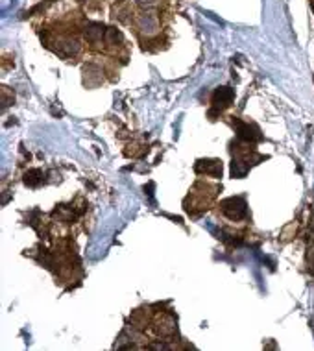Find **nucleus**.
<instances>
[{
  "mask_svg": "<svg viewBox=\"0 0 314 351\" xmlns=\"http://www.w3.org/2000/svg\"><path fill=\"white\" fill-rule=\"evenodd\" d=\"M220 209L224 212V217L229 220H242L248 215V205H246L244 198H227L220 203Z\"/></svg>",
  "mask_w": 314,
  "mask_h": 351,
  "instance_id": "1",
  "label": "nucleus"
},
{
  "mask_svg": "<svg viewBox=\"0 0 314 351\" xmlns=\"http://www.w3.org/2000/svg\"><path fill=\"white\" fill-rule=\"evenodd\" d=\"M235 98V91L231 87H218L217 91L212 92V107L214 109L211 111V116H214L218 111L226 109L231 102Z\"/></svg>",
  "mask_w": 314,
  "mask_h": 351,
  "instance_id": "2",
  "label": "nucleus"
},
{
  "mask_svg": "<svg viewBox=\"0 0 314 351\" xmlns=\"http://www.w3.org/2000/svg\"><path fill=\"white\" fill-rule=\"evenodd\" d=\"M196 172L212 176V178H222V161H218V159H200L196 163Z\"/></svg>",
  "mask_w": 314,
  "mask_h": 351,
  "instance_id": "3",
  "label": "nucleus"
},
{
  "mask_svg": "<svg viewBox=\"0 0 314 351\" xmlns=\"http://www.w3.org/2000/svg\"><path fill=\"white\" fill-rule=\"evenodd\" d=\"M237 135H239L240 141H244V143H255V141H261L263 135L259 133V129L255 126H249L246 122H240L237 120Z\"/></svg>",
  "mask_w": 314,
  "mask_h": 351,
  "instance_id": "4",
  "label": "nucleus"
},
{
  "mask_svg": "<svg viewBox=\"0 0 314 351\" xmlns=\"http://www.w3.org/2000/svg\"><path fill=\"white\" fill-rule=\"evenodd\" d=\"M106 26L100 23H89L85 26V39L89 43H100L102 39H106Z\"/></svg>",
  "mask_w": 314,
  "mask_h": 351,
  "instance_id": "5",
  "label": "nucleus"
},
{
  "mask_svg": "<svg viewBox=\"0 0 314 351\" xmlns=\"http://www.w3.org/2000/svg\"><path fill=\"white\" fill-rule=\"evenodd\" d=\"M43 181H45V174H43V170L33 168V170H28L26 174H24V183H26L28 187H37V185H41Z\"/></svg>",
  "mask_w": 314,
  "mask_h": 351,
  "instance_id": "6",
  "label": "nucleus"
}]
</instances>
